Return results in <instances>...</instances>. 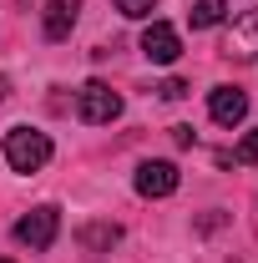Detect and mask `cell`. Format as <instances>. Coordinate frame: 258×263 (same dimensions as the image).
Segmentation results:
<instances>
[{"mask_svg":"<svg viewBox=\"0 0 258 263\" xmlns=\"http://www.w3.org/2000/svg\"><path fill=\"white\" fill-rule=\"evenodd\" d=\"M5 162L15 172H41L51 162V137L35 127H10L5 132Z\"/></svg>","mask_w":258,"mask_h":263,"instance_id":"1","label":"cell"},{"mask_svg":"<svg viewBox=\"0 0 258 263\" xmlns=\"http://www.w3.org/2000/svg\"><path fill=\"white\" fill-rule=\"evenodd\" d=\"M76 117H81L86 127H106V122L122 117V97H117L106 81H86V86L76 91Z\"/></svg>","mask_w":258,"mask_h":263,"instance_id":"2","label":"cell"},{"mask_svg":"<svg viewBox=\"0 0 258 263\" xmlns=\"http://www.w3.org/2000/svg\"><path fill=\"white\" fill-rule=\"evenodd\" d=\"M56 233H61V213H56V208H31V213L15 223V243L46 253V248L56 243Z\"/></svg>","mask_w":258,"mask_h":263,"instance_id":"3","label":"cell"},{"mask_svg":"<svg viewBox=\"0 0 258 263\" xmlns=\"http://www.w3.org/2000/svg\"><path fill=\"white\" fill-rule=\"evenodd\" d=\"M142 56L152 66H172L177 56H182V35L172 31L167 21H152L147 31H142Z\"/></svg>","mask_w":258,"mask_h":263,"instance_id":"4","label":"cell"},{"mask_svg":"<svg viewBox=\"0 0 258 263\" xmlns=\"http://www.w3.org/2000/svg\"><path fill=\"white\" fill-rule=\"evenodd\" d=\"M177 182H182V172L172 162H142L137 167V193L142 197H172Z\"/></svg>","mask_w":258,"mask_h":263,"instance_id":"5","label":"cell"},{"mask_svg":"<svg viewBox=\"0 0 258 263\" xmlns=\"http://www.w3.org/2000/svg\"><path fill=\"white\" fill-rule=\"evenodd\" d=\"M76 21H81V0H51V5L41 10V31H46V41H66V35L76 31Z\"/></svg>","mask_w":258,"mask_h":263,"instance_id":"6","label":"cell"},{"mask_svg":"<svg viewBox=\"0 0 258 263\" xmlns=\"http://www.w3.org/2000/svg\"><path fill=\"white\" fill-rule=\"evenodd\" d=\"M208 111H213L218 127H238V122L248 117V97H243L238 86H218V91L208 97Z\"/></svg>","mask_w":258,"mask_h":263,"instance_id":"7","label":"cell"},{"mask_svg":"<svg viewBox=\"0 0 258 263\" xmlns=\"http://www.w3.org/2000/svg\"><path fill=\"white\" fill-rule=\"evenodd\" d=\"M228 56H238V61L258 56V10H243V15L233 21V35H228Z\"/></svg>","mask_w":258,"mask_h":263,"instance_id":"8","label":"cell"},{"mask_svg":"<svg viewBox=\"0 0 258 263\" xmlns=\"http://www.w3.org/2000/svg\"><path fill=\"white\" fill-rule=\"evenodd\" d=\"M188 15H193V31H213L228 21V0H197Z\"/></svg>","mask_w":258,"mask_h":263,"instance_id":"9","label":"cell"},{"mask_svg":"<svg viewBox=\"0 0 258 263\" xmlns=\"http://www.w3.org/2000/svg\"><path fill=\"white\" fill-rule=\"evenodd\" d=\"M117 238H122L117 223H91V228H81V243H86V248H112Z\"/></svg>","mask_w":258,"mask_h":263,"instance_id":"10","label":"cell"},{"mask_svg":"<svg viewBox=\"0 0 258 263\" xmlns=\"http://www.w3.org/2000/svg\"><path fill=\"white\" fill-rule=\"evenodd\" d=\"M152 5H157V0H117V10H122L127 21H142V15H152Z\"/></svg>","mask_w":258,"mask_h":263,"instance_id":"11","label":"cell"},{"mask_svg":"<svg viewBox=\"0 0 258 263\" xmlns=\"http://www.w3.org/2000/svg\"><path fill=\"white\" fill-rule=\"evenodd\" d=\"M238 162H258V132H248L243 142H238V152H233Z\"/></svg>","mask_w":258,"mask_h":263,"instance_id":"12","label":"cell"},{"mask_svg":"<svg viewBox=\"0 0 258 263\" xmlns=\"http://www.w3.org/2000/svg\"><path fill=\"white\" fill-rule=\"evenodd\" d=\"M157 91H162V97H167V101H182V97H188V91H193V86H188V81H177V76H172V81H162Z\"/></svg>","mask_w":258,"mask_h":263,"instance_id":"13","label":"cell"},{"mask_svg":"<svg viewBox=\"0 0 258 263\" xmlns=\"http://www.w3.org/2000/svg\"><path fill=\"white\" fill-rule=\"evenodd\" d=\"M172 142L177 147H193V127H172Z\"/></svg>","mask_w":258,"mask_h":263,"instance_id":"14","label":"cell"},{"mask_svg":"<svg viewBox=\"0 0 258 263\" xmlns=\"http://www.w3.org/2000/svg\"><path fill=\"white\" fill-rule=\"evenodd\" d=\"M5 97H10V81H5V76H0V101H5Z\"/></svg>","mask_w":258,"mask_h":263,"instance_id":"15","label":"cell"},{"mask_svg":"<svg viewBox=\"0 0 258 263\" xmlns=\"http://www.w3.org/2000/svg\"><path fill=\"white\" fill-rule=\"evenodd\" d=\"M0 263H15V258H0Z\"/></svg>","mask_w":258,"mask_h":263,"instance_id":"16","label":"cell"}]
</instances>
